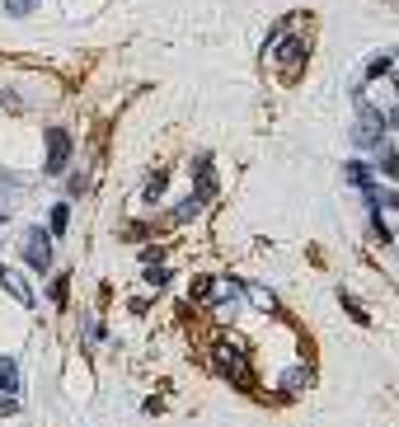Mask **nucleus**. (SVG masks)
Segmentation results:
<instances>
[{
	"instance_id": "nucleus-1",
	"label": "nucleus",
	"mask_w": 399,
	"mask_h": 427,
	"mask_svg": "<svg viewBox=\"0 0 399 427\" xmlns=\"http://www.w3.org/2000/svg\"><path fill=\"white\" fill-rule=\"evenodd\" d=\"M66 160H71V136L61 132V127H47V174H61L66 169Z\"/></svg>"
},
{
	"instance_id": "nucleus-2",
	"label": "nucleus",
	"mask_w": 399,
	"mask_h": 427,
	"mask_svg": "<svg viewBox=\"0 0 399 427\" xmlns=\"http://www.w3.org/2000/svg\"><path fill=\"white\" fill-rule=\"evenodd\" d=\"M24 254H28V268L47 272V268H52V235H47V230H28V240H24Z\"/></svg>"
},
{
	"instance_id": "nucleus-3",
	"label": "nucleus",
	"mask_w": 399,
	"mask_h": 427,
	"mask_svg": "<svg viewBox=\"0 0 399 427\" xmlns=\"http://www.w3.org/2000/svg\"><path fill=\"white\" fill-rule=\"evenodd\" d=\"M217 366L226 376H235L239 385H249L254 376H249V366H244V357H239V348H217Z\"/></svg>"
},
{
	"instance_id": "nucleus-4",
	"label": "nucleus",
	"mask_w": 399,
	"mask_h": 427,
	"mask_svg": "<svg viewBox=\"0 0 399 427\" xmlns=\"http://www.w3.org/2000/svg\"><path fill=\"white\" fill-rule=\"evenodd\" d=\"M353 136L362 141V146H376V141H380V113L362 103V123H357V132H353Z\"/></svg>"
},
{
	"instance_id": "nucleus-5",
	"label": "nucleus",
	"mask_w": 399,
	"mask_h": 427,
	"mask_svg": "<svg viewBox=\"0 0 399 427\" xmlns=\"http://www.w3.org/2000/svg\"><path fill=\"white\" fill-rule=\"evenodd\" d=\"M0 287H5L10 296H19L24 305H33V292H28V282H19V277H14L10 268H0Z\"/></svg>"
},
{
	"instance_id": "nucleus-6",
	"label": "nucleus",
	"mask_w": 399,
	"mask_h": 427,
	"mask_svg": "<svg viewBox=\"0 0 399 427\" xmlns=\"http://www.w3.org/2000/svg\"><path fill=\"white\" fill-rule=\"evenodd\" d=\"M301 61H306V43H301V38H291V43L282 47V71H286V76H296Z\"/></svg>"
},
{
	"instance_id": "nucleus-7",
	"label": "nucleus",
	"mask_w": 399,
	"mask_h": 427,
	"mask_svg": "<svg viewBox=\"0 0 399 427\" xmlns=\"http://www.w3.org/2000/svg\"><path fill=\"white\" fill-rule=\"evenodd\" d=\"M0 390H5V394L19 390V371H14V361H10V357H0Z\"/></svg>"
},
{
	"instance_id": "nucleus-8",
	"label": "nucleus",
	"mask_w": 399,
	"mask_h": 427,
	"mask_svg": "<svg viewBox=\"0 0 399 427\" xmlns=\"http://www.w3.org/2000/svg\"><path fill=\"white\" fill-rule=\"evenodd\" d=\"M66 225H71V207H66V202H57V207H52V230L61 235Z\"/></svg>"
},
{
	"instance_id": "nucleus-9",
	"label": "nucleus",
	"mask_w": 399,
	"mask_h": 427,
	"mask_svg": "<svg viewBox=\"0 0 399 427\" xmlns=\"http://www.w3.org/2000/svg\"><path fill=\"white\" fill-rule=\"evenodd\" d=\"M38 0H5V14H33Z\"/></svg>"
},
{
	"instance_id": "nucleus-10",
	"label": "nucleus",
	"mask_w": 399,
	"mask_h": 427,
	"mask_svg": "<svg viewBox=\"0 0 399 427\" xmlns=\"http://www.w3.org/2000/svg\"><path fill=\"white\" fill-rule=\"evenodd\" d=\"M66 296H71V282H66V277H52V301L66 305Z\"/></svg>"
},
{
	"instance_id": "nucleus-11",
	"label": "nucleus",
	"mask_w": 399,
	"mask_h": 427,
	"mask_svg": "<svg viewBox=\"0 0 399 427\" xmlns=\"http://www.w3.org/2000/svg\"><path fill=\"white\" fill-rule=\"evenodd\" d=\"M380 169H385V179H399V155H395V150L380 155Z\"/></svg>"
},
{
	"instance_id": "nucleus-12",
	"label": "nucleus",
	"mask_w": 399,
	"mask_h": 427,
	"mask_svg": "<svg viewBox=\"0 0 399 427\" xmlns=\"http://www.w3.org/2000/svg\"><path fill=\"white\" fill-rule=\"evenodd\" d=\"M366 76H371V80L390 76V56H376V61H371V66H366Z\"/></svg>"
},
{
	"instance_id": "nucleus-13",
	"label": "nucleus",
	"mask_w": 399,
	"mask_h": 427,
	"mask_svg": "<svg viewBox=\"0 0 399 427\" xmlns=\"http://www.w3.org/2000/svg\"><path fill=\"white\" fill-rule=\"evenodd\" d=\"M160 192H165V174H150V183H146V197H150V202H155Z\"/></svg>"
},
{
	"instance_id": "nucleus-14",
	"label": "nucleus",
	"mask_w": 399,
	"mask_h": 427,
	"mask_svg": "<svg viewBox=\"0 0 399 427\" xmlns=\"http://www.w3.org/2000/svg\"><path fill=\"white\" fill-rule=\"evenodd\" d=\"M146 282H150V287H165V282H170V272L160 268V263H150V272H146Z\"/></svg>"
},
{
	"instance_id": "nucleus-15",
	"label": "nucleus",
	"mask_w": 399,
	"mask_h": 427,
	"mask_svg": "<svg viewBox=\"0 0 399 427\" xmlns=\"http://www.w3.org/2000/svg\"><path fill=\"white\" fill-rule=\"evenodd\" d=\"M380 202H390V207H395V212H399V192H385V197H380Z\"/></svg>"
},
{
	"instance_id": "nucleus-16",
	"label": "nucleus",
	"mask_w": 399,
	"mask_h": 427,
	"mask_svg": "<svg viewBox=\"0 0 399 427\" xmlns=\"http://www.w3.org/2000/svg\"><path fill=\"white\" fill-rule=\"evenodd\" d=\"M390 123H395V127H399V108H395V113H390Z\"/></svg>"
},
{
	"instance_id": "nucleus-17",
	"label": "nucleus",
	"mask_w": 399,
	"mask_h": 427,
	"mask_svg": "<svg viewBox=\"0 0 399 427\" xmlns=\"http://www.w3.org/2000/svg\"><path fill=\"white\" fill-rule=\"evenodd\" d=\"M395 94H399V71H395Z\"/></svg>"
}]
</instances>
